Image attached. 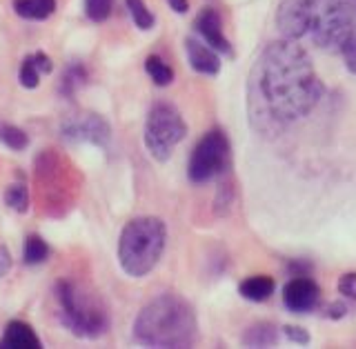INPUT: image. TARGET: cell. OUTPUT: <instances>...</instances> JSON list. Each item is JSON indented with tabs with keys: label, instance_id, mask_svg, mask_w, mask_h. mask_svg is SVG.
I'll return each mask as SVG.
<instances>
[{
	"label": "cell",
	"instance_id": "13",
	"mask_svg": "<svg viewBox=\"0 0 356 349\" xmlns=\"http://www.w3.org/2000/svg\"><path fill=\"white\" fill-rule=\"evenodd\" d=\"M238 289H241L243 298L254 300V302H263V300H267L274 294L276 285H274V280L270 276L261 274V276H252L248 280H243Z\"/></svg>",
	"mask_w": 356,
	"mask_h": 349
},
{
	"label": "cell",
	"instance_id": "19",
	"mask_svg": "<svg viewBox=\"0 0 356 349\" xmlns=\"http://www.w3.org/2000/svg\"><path fill=\"white\" fill-rule=\"evenodd\" d=\"M127 3V9H129V16L131 20L136 22V27L147 31L154 27V14L147 9V5L143 3V0H125Z\"/></svg>",
	"mask_w": 356,
	"mask_h": 349
},
{
	"label": "cell",
	"instance_id": "25",
	"mask_svg": "<svg viewBox=\"0 0 356 349\" xmlns=\"http://www.w3.org/2000/svg\"><path fill=\"white\" fill-rule=\"evenodd\" d=\"M283 332H285L287 339L292 341V343H296V345H307V343H309V334H307L303 327H294V325H285Z\"/></svg>",
	"mask_w": 356,
	"mask_h": 349
},
{
	"label": "cell",
	"instance_id": "12",
	"mask_svg": "<svg viewBox=\"0 0 356 349\" xmlns=\"http://www.w3.org/2000/svg\"><path fill=\"white\" fill-rule=\"evenodd\" d=\"M0 347H7V349H38L40 339L27 323L11 320L7 325L3 339H0Z\"/></svg>",
	"mask_w": 356,
	"mask_h": 349
},
{
	"label": "cell",
	"instance_id": "23",
	"mask_svg": "<svg viewBox=\"0 0 356 349\" xmlns=\"http://www.w3.org/2000/svg\"><path fill=\"white\" fill-rule=\"evenodd\" d=\"M83 81H85L83 67L81 65L72 67V70L67 72V76H65V92H74V89H78V85H83Z\"/></svg>",
	"mask_w": 356,
	"mask_h": 349
},
{
	"label": "cell",
	"instance_id": "11",
	"mask_svg": "<svg viewBox=\"0 0 356 349\" xmlns=\"http://www.w3.org/2000/svg\"><path fill=\"white\" fill-rule=\"evenodd\" d=\"M185 49H187V60L192 65L194 72L205 74V76H216L220 72V58L209 44H203L196 38H187Z\"/></svg>",
	"mask_w": 356,
	"mask_h": 349
},
{
	"label": "cell",
	"instance_id": "5",
	"mask_svg": "<svg viewBox=\"0 0 356 349\" xmlns=\"http://www.w3.org/2000/svg\"><path fill=\"white\" fill-rule=\"evenodd\" d=\"M185 133L187 125L176 107L159 103L149 109L147 122H145V145L156 161H170L174 147L185 138Z\"/></svg>",
	"mask_w": 356,
	"mask_h": 349
},
{
	"label": "cell",
	"instance_id": "6",
	"mask_svg": "<svg viewBox=\"0 0 356 349\" xmlns=\"http://www.w3.org/2000/svg\"><path fill=\"white\" fill-rule=\"evenodd\" d=\"M56 298L60 302V314L65 325L74 334L83 336V339H96L107 330V316L103 311L92 309L85 300H81L78 291L70 283H58L56 285Z\"/></svg>",
	"mask_w": 356,
	"mask_h": 349
},
{
	"label": "cell",
	"instance_id": "14",
	"mask_svg": "<svg viewBox=\"0 0 356 349\" xmlns=\"http://www.w3.org/2000/svg\"><path fill=\"white\" fill-rule=\"evenodd\" d=\"M14 9L25 20H44L54 14L56 0H14Z\"/></svg>",
	"mask_w": 356,
	"mask_h": 349
},
{
	"label": "cell",
	"instance_id": "10",
	"mask_svg": "<svg viewBox=\"0 0 356 349\" xmlns=\"http://www.w3.org/2000/svg\"><path fill=\"white\" fill-rule=\"evenodd\" d=\"M196 31L205 38V42L214 51L227 54V56L232 54V44L225 38V33H222L220 16L216 14L214 9H203V11H200L198 18H196Z\"/></svg>",
	"mask_w": 356,
	"mask_h": 349
},
{
	"label": "cell",
	"instance_id": "7",
	"mask_svg": "<svg viewBox=\"0 0 356 349\" xmlns=\"http://www.w3.org/2000/svg\"><path fill=\"white\" fill-rule=\"evenodd\" d=\"M229 161V140L220 129L207 131L203 138L196 143V147L189 159L187 174L194 183H207L225 172Z\"/></svg>",
	"mask_w": 356,
	"mask_h": 349
},
{
	"label": "cell",
	"instance_id": "20",
	"mask_svg": "<svg viewBox=\"0 0 356 349\" xmlns=\"http://www.w3.org/2000/svg\"><path fill=\"white\" fill-rule=\"evenodd\" d=\"M0 140H3L9 149H14V152H20V149H25L27 145H29V136L22 129L14 127V125H5V127H0Z\"/></svg>",
	"mask_w": 356,
	"mask_h": 349
},
{
	"label": "cell",
	"instance_id": "9",
	"mask_svg": "<svg viewBox=\"0 0 356 349\" xmlns=\"http://www.w3.org/2000/svg\"><path fill=\"white\" fill-rule=\"evenodd\" d=\"M65 136L72 140H87V143L105 145L109 138V127L103 118L87 114L83 118H74L70 125H65Z\"/></svg>",
	"mask_w": 356,
	"mask_h": 349
},
{
	"label": "cell",
	"instance_id": "22",
	"mask_svg": "<svg viewBox=\"0 0 356 349\" xmlns=\"http://www.w3.org/2000/svg\"><path fill=\"white\" fill-rule=\"evenodd\" d=\"M111 5H114V0H85L87 18L94 20V22L107 20L109 14H111Z\"/></svg>",
	"mask_w": 356,
	"mask_h": 349
},
{
	"label": "cell",
	"instance_id": "8",
	"mask_svg": "<svg viewBox=\"0 0 356 349\" xmlns=\"http://www.w3.org/2000/svg\"><path fill=\"white\" fill-rule=\"evenodd\" d=\"M321 300V289L309 278H292L283 287V302L289 311L305 314L312 311Z\"/></svg>",
	"mask_w": 356,
	"mask_h": 349
},
{
	"label": "cell",
	"instance_id": "29",
	"mask_svg": "<svg viewBox=\"0 0 356 349\" xmlns=\"http://www.w3.org/2000/svg\"><path fill=\"white\" fill-rule=\"evenodd\" d=\"M350 3H352V7L356 9V0H350Z\"/></svg>",
	"mask_w": 356,
	"mask_h": 349
},
{
	"label": "cell",
	"instance_id": "24",
	"mask_svg": "<svg viewBox=\"0 0 356 349\" xmlns=\"http://www.w3.org/2000/svg\"><path fill=\"white\" fill-rule=\"evenodd\" d=\"M339 291L343 296L356 300V274H343L339 280Z\"/></svg>",
	"mask_w": 356,
	"mask_h": 349
},
{
	"label": "cell",
	"instance_id": "2",
	"mask_svg": "<svg viewBox=\"0 0 356 349\" xmlns=\"http://www.w3.org/2000/svg\"><path fill=\"white\" fill-rule=\"evenodd\" d=\"M276 27L289 40L309 38L323 51H343L354 36L350 0H281Z\"/></svg>",
	"mask_w": 356,
	"mask_h": 349
},
{
	"label": "cell",
	"instance_id": "15",
	"mask_svg": "<svg viewBox=\"0 0 356 349\" xmlns=\"http://www.w3.org/2000/svg\"><path fill=\"white\" fill-rule=\"evenodd\" d=\"M278 341V332L272 323H256L243 334V345L248 347H270Z\"/></svg>",
	"mask_w": 356,
	"mask_h": 349
},
{
	"label": "cell",
	"instance_id": "3",
	"mask_svg": "<svg viewBox=\"0 0 356 349\" xmlns=\"http://www.w3.org/2000/svg\"><path fill=\"white\" fill-rule=\"evenodd\" d=\"M196 330L194 309L176 294L154 298L134 323V336L147 347H189L196 341Z\"/></svg>",
	"mask_w": 356,
	"mask_h": 349
},
{
	"label": "cell",
	"instance_id": "18",
	"mask_svg": "<svg viewBox=\"0 0 356 349\" xmlns=\"http://www.w3.org/2000/svg\"><path fill=\"white\" fill-rule=\"evenodd\" d=\"M5 202L14 211H27L29 209V191L25 183H14L5 191Z\"/></svg>",
	"mask_w": 356,
	"mask_h": 349
},
{
	"label": "cell",
	"instance_id": "21",
	"mask_svg": "<svg viewBox=\"0 0 356 349\" xmlns=\"http://www.w3.org/2000/svg\"><path fill=\"white\" fill-rule=\"evenodd\" d=\"M40 76L42 74L38 72L36 63H33L31 56H27V58L22 60V65H20V70H18V83L22 87H27V89H33V87H38Z\"/></svg>",
	"mask_w": 356,
	"mask_h": 349
},
{
	"label": "cell",
	"instance_id": "16",
	"mask_svg": "<svg viewBox=\"0 0 356 349\" xmlns=\"http://www.w3.org/2000/svg\"><path fill=\"white\" fill-rule=\"evenodd\" d=\"M145 72L149 74L154 85H159V87H167L174 81V70L163 58H159V56H147V60H145Z\"/></svg>",
	"mask_w": 356,
	"mask_h": 349
},
{
	"label": "cell",
	"instance_id": "27",
	"mask_svg": "<svg viewBox=\"0 0 356 349\" xmlns=\"http://www.w3.org/2000/svg\"><path fill=\"white\" fill-rule=\"evenodd\" d=\"M345 314H348V307H345L343 302H334V305H330L327 316H330V318H343Z\"/></svg>",
	"mask_w": 356,
	"mask_h": 349
},
{
	"label": "cell",
	"instance_id": "28",
	"mask_svg": "<svg viewBox=\"0 0 356 349\" xmlns=\"http://www.w3.org/2000/svg\"><path fill=\"white\" fill-rule=\"evenodd\" d=\"M167 3H170L172 9L178 11V14H185V11L189 9V3H187V0H167Z\"/></svg>",
	"mask_w": 356,
	"mask_h": 349
},
{
	"label": "cell",
	"instance_id": "17",
	"mask_svg": "<svg viewBox=\"0 0 356 349\" xmlns=\"http://www.w3.org/2000/svg\"><path fill=\"white\" fill-rule=\"evenodd\" d=\"M49 258V245L40 236L31 234L25 243V263L27 265H40Z\"/></svg>",
	"mask_w": 356,
	"mask_h": 349
},
{
	"label": "cell",
	"instance_id": "26",
	"mask_svg": "<svg viewBox=\"0 0 356 349\" xmlns=\"http://www.w3.org/2000/svg\"><path fill=\"white\" fill-rule=\"evenodd\" d=\"M31 58H33V63H36V67H38V72H40V74H49V72L54 70V65H51V60H49V56H47V54L38 51V54H33Z\"/></svg>",
	"mask_w": 356,
	"mask_h": 349
},
{
	"label": "cell",
	"instance_id": "4",
	"mask_svg": "<svg viewBox=\"0 0 356 349\" xmlns=\"http://www.w3.org/2000/svg\"><path fill=\"white\" fill-rule=\"evenodd\" d=\"M167 241V229L161 218L140 216L129 220L120 232L118 263L131 278L147 276L159 265Z\"/></svg>",
	"mask_w": 356,
	"mask_h": 349
},
{
	"label": "cell",
	"instance_id": "1",
	"mask_svg": "<svg viewBox=\"0 0 356 349\" xmlns=\"http://www.w3.org/2000/svg\"><path fill=\"white\" fill-rule=\"evenodd\" d=\"M323 98V83L307 51L296 40H274L259 54L248 81L250 125L276 138L305 118Z\"/></svg>",
	"mask_w": 356,
	"mask_h": 349
}]
</instances>
